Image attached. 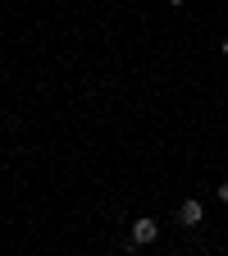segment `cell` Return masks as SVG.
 I'll list each match as a JSON object with an SVG mask.
<instances>
[{
    "label": "cell",
    "mask_w": 228,
    "mask_h": 256,
    "mask_svg": "<svg viewBox=\"0 0 228 256\" xmlns=\"http://www.w3.org/2000/svg\"><path fill=\"white\" fill-rule=\"evenodd\" d=\"M201 215H206V206H201L197 197H187V202L178 206V220H183V224H201Z\"/></svg>",
    "instance_id": "2"
},
{
    "label": "cell",
    "mask_w": 228,
    "mask_h": 256,
    "mask_svg": "<svg viewBox=\"0 0 228 256\" xmlns=\"http://www.w3.org/2000/svg\"><path fill=\"white\" fill-rule=\"evenodd\" d=\"M219 202H228V183H219Z\"/></svg>",
    "instance_id": "3"
},
{
    "label": "cell",
    "mask_w": 228,
    "mask_h": 256,
    "mask_svg": "<svg viewBox=\"0 0 228 256\" xmlns=\"http://www.w3.org/2000/svg\"><path fill=\"white\" fill-rule=\"evenodd\" d=\"M165 5H174V10H183V0H165Z\"/></svg>",
    "instance_id": "4"
},
{
    "label": "cell",
    "mask_w": 228,
    "mask_h": 256,
    "mask_svg": "<svg viewBox=\"0 0 228 256\" xmlns=\"http://www.w3.org/2000/svg\"><path fill=\"white\" fill-rule=\"evenodd\" d=\"M224 55H228V42H224Z\"/></svg>",
    "instance_id": "5"
},
{
    "label": "cell",
    "mask_w": 228,
    "mask_h": 256,
    "mask_svg": "<svg viewBox=\"0 0 228 256\" xmlns=\"http://www.w3.org/2000/svg\"><path fill=\"white\" fill-rule=\"evenodd\" d=\"M160 238V224L155 220H137L133 224V242H128V252H133V247H146V242H155Z\"/></svg>",
    "instance_id": "1"
}]
</instances>
